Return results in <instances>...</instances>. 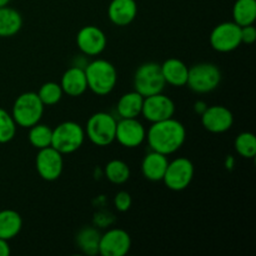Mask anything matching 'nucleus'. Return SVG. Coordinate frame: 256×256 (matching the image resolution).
<instances>
[{
    "instance_id": "obj_14",
    "label": "nucleus",
    "mask_w": 256,
    "mask_h": 256,
    "mask_svg": "<svg viewBox=\"0 0 256 256\" xmlns=\"http://www.w3.org/2000/svg\"><path fill=\"white\" fill-rule=\"evenodd\" d=\"M146 138V129L144 125L135 119H120L116 122V132L115 140L122 146L128 149H134L140 146Z\"/></svg>"
},
{
    "instance_id": "obj_1",
    "label": "nucleus",
    "mask_w": 256,
    "mask_h": 256,
    "mask_svg": "<svg viewBox=\"0 0 256 256\" xmlns=\"http://www.w3.org/2000/svg\"><path fill=\"white\" fill-rule=\"evenodd\" d=\"M150 150L164 155H172L180 150L186 140V129L179 120L170 118L162 122H152L146 130V138Z\"/></svg>"
},
{
    "instance_id": "obj_22",
    "label": "nucleus",
    "mask_w": 256,
    "mask_h": 256,
    "mask_svg": "<svg viewBox=\"0 0 256 256\" xmlns=\"http://www.w3.org/2000/svg\"><path fill=\"white\" fill-rule=\"evenodd\" d=\"M22 228V218L16 210H0V238L12 240L19 235Z\"/></svg>"
},
{
    "instance_id": "obj_33",
    "label": "nucleus",
    "mask_w": 256,
    "mask_h": 256,
    "mask_svg": "<svg viewBox=\"0 0 256 256\" xmlns=\"http://www.w3.org/2000/svg\"><path fill=\"white\" fill-rule=\"evenodd\" d=\"M206 108H208L206 102H202V100H198V102L194 104L195 112H196V114H199V115H202V112H204L205 110H206Z\"/></svg>"
},
{
    "instance_id": "obj_19",
    "label": "nucleus",
    "mask_w": 256,
    "mask_h": 256,
    "mask_svg": "<svg viewBox=\"0 0 256 256\" xmlns=\"http://www.w3.org/2000/svg\"><path fill=\"white\" fill-rule=\"evenodd\" d=\"M160 68H162V76H164L166 84L176 88L186 85L189 68L182 60L176 59V58H170V59L165 60L162 64H160Z\"/></svg>"
},
{
    "instance_id": "obj_13",
    "label": "nucleus",
    "mask_w": 256,
    "mask_h": 256,
    "mask_svg": "<svg viewBox=\"0 0 256 256\" xmlns=\"http://www.w3.org/2000/svg\"><path fill=\"white\" fill-rule=\"evenodd\" d=\"M108 39L105 32L95 25H86L76 34V45L86 56H98L105 50Z\"/></svg>"
},
{
    "instance_id": "obj_3",
    "label": "nucleus",
    "mask_w": 256,
    "mask_h": 256,
    "mask_svg": "<svg viewBox=\"0 0 256 256\" xmlns=\"http://www.w3.org/2000/svg\"><path fill=\"white\" fill-rule=\"evenodd\" d=\"M44 104L39 99L36 92H26L20 94L15 99L12 109V116L18 126L29 129L38 124L44 114Z\"/></svg>"
},
{
    "instance_id": "obj_29",
    "label": "nucleus",
    "mask_w": 256,
    "mask_h": 256,
    "mask_svg": "<svg viewBox=\"0 0 256 256\" xmlns=\"http://www.w3.org/2000/svg\"><path fill=\"white\" fill-rule=\"evenodd\" d=\"M16 122L12 119V114L0 108V144L10 142L16 135Z\"/></svg>"
},
{
    "instance_id": "obj_30",
    "label": "nucleus",
    "mask_w": 256,
    "mask_h": 256,
    "mask_svg": "<svg viewBox=\"0 0 256 256\" xmlns=\"http://www.w3.org/2000/svg\"><path fill=\"white\" fill-rule=\"evenodd\" d=\"M132 195H130L129 192H124V190L116 192V195H115L114 198V205L115 208H116L118 212H128V210L132 208Z\"/></svg>"
},
{
    "instance_id": "obj_28",
    "label": "nucleus",
    "mask_w": 256,
    "mask_h": 256,
    "mask_svg": "<svg viewBox=\"0 0 256 256\" xmlns=\"http://www.w3.org/2000/svg\"><path fill=\"white\" fill-rule=\"evenodd\" d=\"M36 94L39 99L42 100V104H44V106H52V105H56L62 100L64 92H62L59 82H48L40 86L39 92Z\"/></svg>"
},
{
    "instance_id": "obj_12",
    "label": "nucleus",
    "mask_w": 256,
    "mask_h": 256,
    "mask_svg": "<svg viewBox=\"0 0 256 256\" xmlns=\"http://www.w3.org/2000/svg\"><path fill=\"white\" fill-rule=\"evenodd\" d=\"M175 109H176L175 102H172V98L159 92V94L144 98L142 115L148 122H158L174 118Z\"/></svg>"
},
{
    "instance_id": "obj_15",
    "label": "nucleus",
    "mask_w": 256,
    "mask_h": 256,
    "mask_svg": "<svg viewBox=\"0 0 256 256\" xmlns=\"http://www.w3.org/2000/svg\"><path fill=\"white\" fill-rule=\"evenodd\" d=\"M202 125L212 134H222L229 132L234 124V115L222 105H212L202 115Z\"/></svg>"
},
{
    "instance_id": "obj_34",
    "label": "nucleus",
    "mask_w": 256,
    "mask_h": 256,
    "mask_svg": "<svg viewBox=\"0 0 256 256\" xmlns=\"http://www.w3.org/2000/svg\"><path fill=\"white\" fill-rule=\"evenodd\" d=\"M232 164H234V158L229 156V158H228V159H226V162H225V166H226L228 169H232Z\"/></svg>"
},
{
    "instance_id": "obj_9",
    "label": "nucleus",
    "mask_w": 256,
    "mask_h": 256,
    "mask_svg": "<svg viewBox=\"0 0 256 256\" xmlns=\"http://www.w3.org/2000/svg\"><path fill=\"white\" fill-rule=\"evenodd\" d=\"M242 44V26L234 22L216 25L210 34V45L219 52H234Z\"/></svg>"
},
{
    "instance_id": "obj_25",
    "label": "nucleus",
    "mask_w": 256,
    "mask_h": 256,
    "mask_svg": "<svg viewBox=\"0 0 256 256\" xmlns=\"http://www.w3.org/2000/svg\"><path fill=\"white\" fill-rule=\"evenodd\" d=\"M130 168L125 162L120 159L110 160L105 166V176L110 182L122 185L130 179Z\"/></svg>"
},
{
    "instance_id": "obj_7",
    "label": "nucleus",
    "mask_w": 256,
    "mask_h": 256,
    "mask_svg": "<svg viewBox=\"0 0 256 256\" xmlns=\"http://www.w3.org/2000/svg\"><path fill=\"white\" fill-rule=\"evenodd\" d=\"M166 82L160 64L148 62L140 65L134 74V90L144 98L164 92Z\"/></svg>"
},
{
    "instance_id": "obj_2",
    "label": "nucleus",
    "mask_w": 256,
    "mask_h": 256,
    "mask_svg": "<svg viewBox=\"0 0 256 256\" xmlns=\"http://www.w3.org/2000/svg\"><path fill=\"white\" fill-rule=\"evenodd\" d=\"M88 89L95 95L105 96L115 89L118 82L116 68L105 59H95L85 65Z\"/></svg>"
},
{
    "instance_id": "obj_35",
    "label": "nucleus",
    "mask_w": 256,
    "mask_h": 256,
    "mask_svg": "<svg viewBox=\"0 0 256 256\" xmlns=\"http://www.w3.org/2000/svg\"><path fill=\"white\" fill-rule=\"evenodd\" d=\"M10 2H12V0H0V8L6 6V5H9Z\"/></svg>"
},
{
    "instance_id": "obj_21",
    "label": "nucleus",
    "mask_w": 256,
    "mask_h": 256,
    "mask_svg": "<svg viewBox=\"0 0 256 256\" xmlns=\"http://www.w3.org/2000/svg\"><path fill=\"white\" fill-rule=\"evenodd\" d=\"M22 16L16 9L10 6L0 8V38H12L20 32Z\"/></svg>"
},
{
    "instance_id": "obj_16",
    "label": "nucleus",
    "mask_w": 256,
    "mask_h": 256,
    "mask_svg": "<svg viewBox=\"0 0 256 256\" xmlns=\"http://www.w3.org/2000/svg\"><path fill=\"white\" fill-rule=\"evenodd\" d=\"M138 15L135 0H112L108 6V16L116 26H128Z\"/></svg>"
},
{
    "instance_id": "obj_10",
    "label": "nucleus",
    "mask_w": 256,
    "mask_h": 256,
    "mask_svg": "<svg viewBox=\"0 0 256 256\" xmlns=\"http://www.w3.org/2000/svg\"><path fill=\"white\" fill-rule=\"evenodd\" d=\"M35 168L45 182H55L59 179L64 169V155L52 146L44 148L38 152L35 158Z\"/></svg>"
},
{
    "instance_id": "obj_31",
    "label": "nucleus",
    "mask_w": 256,
    "mask_h": 256,
    "mask_svg": "<svg viewBox=\"0 0 256 256\" xmlns=\"http://www.w3.org/2000/svg\"><path fill=\"white\" fill-rule=\"evenodd\" d=\"M256 40V28L252 25L242 26V42L244 44H252Z\"/></svg>"
},
{
    "instance_id": "obj_23",
    "label": "nucleus",
    "mask_w": 256,
    "mask_h": 256,
    "mask_svg": "<svg viewBox=\"0 0 256 256\" xmlns=\"http://www.w3.org/2000/svg\"><path fill=\"white\" fill-rule=\"evenodd\" d=\"M100 232L94 226H84L76 235V245L84 254L96 255L99 252Z\"/></svg>"
},
{
    "instance_id": "obj_20",
    "label": "nucleus",
    "mask_w": 256,
    "mask_h": 256,
    "mask_svg": "<svg viewBox=\"0 0 256 256\" xmlns=\"http://www.w3.org/2000/svg\"><path fill=\"white\" fill-rule=\"evenodd\" d=\"M142 102H144V96L135 90L125 92L120 96L116 104L118 115L120 119H135L142 115Z\"/></svg>"
},
{
    "instance_id": "obj_24",
    "label": "nucleus",
    "mask_w": 256,
    "mask_h": 256,
    "mask_svg": "<svg viewBox=\"0 0 256 256\" xmlns=\"http://www.w3.org/2000/svg\"><path fill=\"white\" fill-rule=\"evenodd\" d=\"M256 20V0H236L232 6V22L239 26L252 25Z\"/></svg>"
},
{
    "instance_id": "obj_26",
    "label": "nucleus",
    "mask_w": 256,
    "mask_h": 256,
    "mask_svg": "<svg viewBox=\"0 0 256 256\" xmlns=\"http://www.w3.org/2000/svg\"><path fill=\"white\" fill-rule=\"evenodd\" d=\"M52 129L49 125L45 124H38L32 125V128H29V135H28V139H29L30 145L35 149L40 150L44 149V148L52 146Z\"/></svg>"
},
{
    "instance_id": "obj_27",
    "label": "nucleus",
    "mask_w": 256,
    "mask_h": 256,
    "mask_svg": "<svg viewBox=\"0 0 256 256\" xmlns=\"http://www.w3.org/2000/svg\"><path fill=\"white\" fill-rule=\"evenodd\" d=\"M235 150L244 159H254L256 155V136L250 132H242L234 142Z\"/></svg>"
},
{
    "instance_id": "obj_11",
    "label": "nucleus",
    "mask_w": 256,
    "mask_h": 256,
    "mask_svg": "<svg viewBox=\"0 0 256 256\" xmlns=\"http://www.w3.org/2000/svg\"><path fill=\"white\" fill-rule=\"evenodd\" d=\"M132 248V238L124 229L112 228L100 235L99 252L102 256H125Z\"/></svg>"
},
{
    "instance_id": "obj_8",
    "label": "nucleus",
    "mask_w": 256,
    "mask_h": 256,
    "mask_svg": "<svg viewBox=\"0 0 256 256\" xmlns=\"http://www.w3.org/2000/svg\"><path fill=\"white\" fill-rule=\"evenodd\" d=\"M194 164L188 158H176L169 162L162 182L172 192H182L192 184L194 179Z\"/></svg>"
},
{
    "instance_id": "obj_32",
    "label": "nucleus",
    "mask_w": 256,
    "mask_h": 256,
    "mask_svg": "<svg viewBox=\"0 0 256 256\" xmlns=\"http://www.w3.org/2000/svg\"><path fill=\"white\" fill-rule=\"evenodd\" d=\"M12 250H10L9 240H5L0 238V256H9Z\"/></svg>"
},
{
    "instance_id": "obj_18",
    "label": "nucleus",
    "mask_w": 256,
    "mask_h": 256,
    "mask_svg": "<svg viewBox=\"0 0 256 256\" xmlns=\"http://www.w3.org/2000/svg\"><path fill=\"white\" fill-rule=\"evenodd\" d=\"M168 164L169 159L166 155L150 150L142 162V176L150 182H162Z\"/></svg>"
},
{
    "instance_id": "obj_6",
    "label": "nucleus",
    "mask_w": 256,
    "mask_h": 256,
    "mask_svg": "<svg viewBox=\"0 0 256 256\" xmlns=\"http://www.w3.org/2000/svg\"><path fill=\"white\" fill-rule=\"evenodd\" d=\"M222 82V72L212 62H199L189 68L186 85L196 94H208L216 89Z\"/></svg>"
},
{
    "instance_id": "obj_5",
    "label": "nucleus",
    "mask_w": 256,
    "mask_h": 256,
    "mask_svg": "<svg viewBox=\"0 0 256 256\" xmlns=\"http://www.w3.org/2000/svg\"><path fill=\"white\" fill-rule=\"evenodd\" d=\"M85 130L79 122H64L52 129V146L62 155L72 154L82 146Z\"/></svg>"
},
{
    "instance_id": "obj_17",
    "label": "nucleus",
    "mask_w": 256,
    "mask_h": 256,
    "mask_svg": "<svg viewBox=\"0 0 256 256\" xmlns=\"http://www.w3.org/2000/svg\"><path fill=\"white\" fill-rule=\"evenodd\" d=\"M59 84L62 86V92L66 94L68 96H82L88 90V82L84 68L76 65V66H72L68 70H65Z\"/></svg>"
},
{
    "instance_id": "obj_4",
    "label": "nucleus",
    "mask_w": 256,
    "mask_h": 256,
    "mask_svg": "<svg viewBox=\"0 0 256 256\" xmlns=\"http://www.w3.org/2000/svg\"><path fill=\"white\" fill-rule=\"evenodd\" d=\"M116 122V119L109 112H95L88 119L85 136L96 146H109L115 142Z\"/></svg>"
}]
</instances>
